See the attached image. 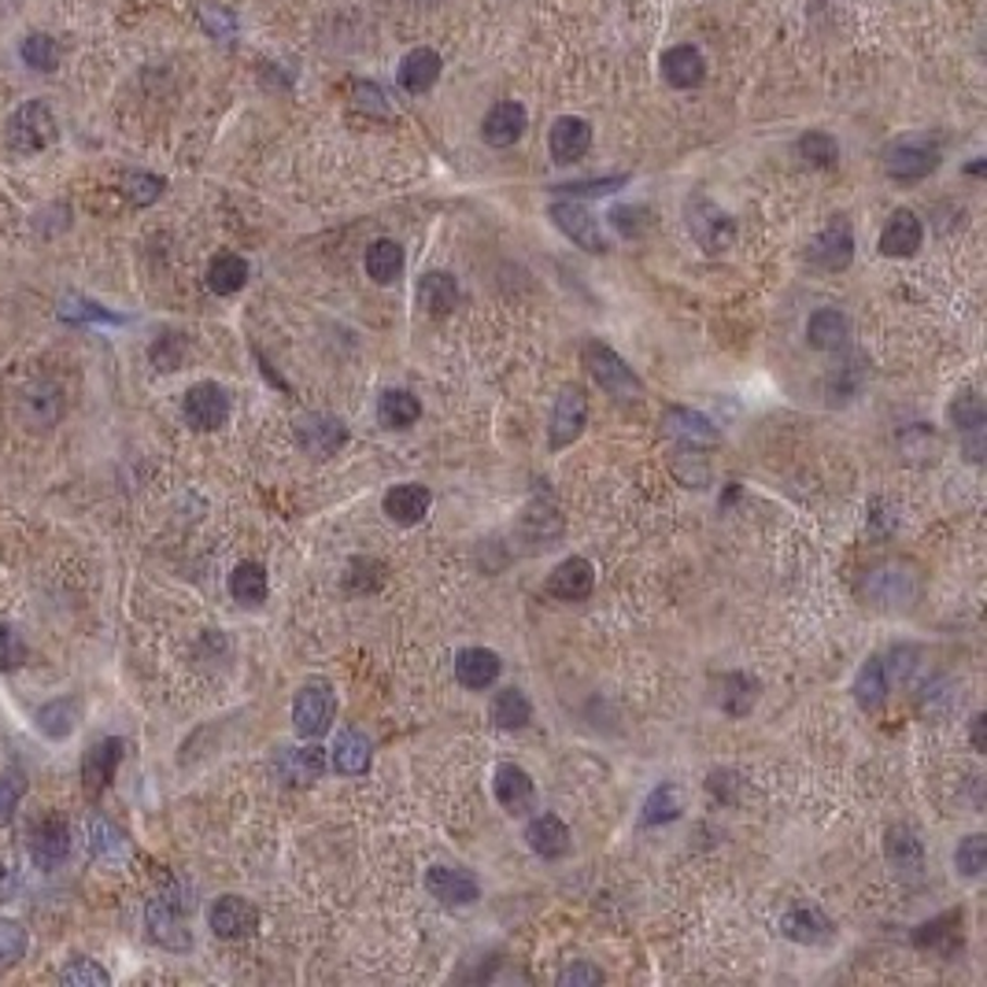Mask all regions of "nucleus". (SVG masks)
<instances>
[{"instance_id":"f257e3e1","label":"nucleus","mask_w":987,"mask_h":987,"mask_svg":"<svg viewBox=\"0 0 987 987\" xmlns=\"http://www.w3.org/2000/svg\"><path fill=\"white\" fill-rule=\"evenodd\" d=\"M193 910V899L185 896V888L178 880L171 884L166 891H160L152 902H148V936L156 939L166 951H189V928H185V914Z\"/></svg>"},{"instance_id":"f03ea898","label":"nucleus","mask_w":987,"mask_h":987,"mask_svg":"<svg viewBox=\"0 0 987 987\" xmlns=\"http://www.w3.org/2000/svg\"><path fill=\"white\" fill-rule=\"evenodd\" d=\"M4 137L18 156H37L60 141V123H55L52 108L45 104V100H30V104L12 111V119H8V126H4Z\"/></svg>"},{"instance_id":"7ed1b4c3","label":"nucleus","mask_w":987,"mask_h":987,"mask_svg":"<svg viewBox=\"0 0 987 987\" xmlns=\"http://www.w3.org/2000/svg\"><path fill=\"white\" fill-rule=\"evenodd\" d=\"M939 166V141L925 134H910L899 137L884 148V171H888L891 182H921L928 178Z\"/></svg>"},{"instance_id":"20e7f679","label":"nucleus","mask_w":987,"mask_h":987,"mask_svg":"<svg viewBox=\"0 0 987 987\" xmlns=\"http://www.w3.org/2000/svg\"><path fill=\"white\" fill-rule=\"evenodd\" d=\"M581 359H584V367H589V374H592V381L600 388H607L610 396H621V399H637L640 393H644V385H640V378L632 374V367L626 359L618 356V351L610 348V344H603V341H589L584 344V351H581Z\"/></svg>"},{"instance_id":"39448f33","label":"nucleus","mask_w":987,"mask_h":987,"mask_svg":"<svg viewBox=\"0 0 987 987\" xmlns=\"http://www.w3.org/2000/svg\"><path fill=\"white\" fill-rule=\"evenodd\" d=\"M337 718V695L330 681H307L293 700V725L304 740H319Z\"/></svg>"},{"instance_id":"423d86ee","label":"nucleus","mask_w":987,"mask_h":987,"mask_svg":"<svg viewBox=\"0 0 987 987\" xmlns=\"http://www.w3.org/2000/svg\"><path fill=\"white\" fill-rule=\"evenodd\" d=\"M552 222L573 240L577 248L592 251V256H603V251H607V237H603V230H600V219H595L584 203L555 200L552 203Z\"/></svg>"},{"instance_id":"0eeeda50","label":"nucleus","mask_w":987,"mask_h":987,"mask_svg":"<svg viewBox=\"0 0 987 987\" xmlns=\"http://www.w3.org/2000/svg\"><path fill=\"white\" fill-rule=\"evenodd\" d=\"M182 415L193 430H219L230 422V396L215 381H200L182 399Z\"/></svg>"},{"instance_id":"6e6552de","label":"nucleus","mask_w":987,"mask_h":987,"mask_svg":"<svg viewBox=\"0 0 987 987\" xmlns=\"http://www.w3.org/2000/svg\"><path fill=\"white\" fill-rule=\"evenodd\" d=\"M688 230H692V237L700 240L706 251H721L732 245V237H737V222H732L718 203L695 197L688 200Z\"/></svg>"},{"instance_id":"1a4fd4ad","label":"nucleus","mask_w":987,"mask_h":987,"mask_svg":"<svg viewBox=\"0 0 987 987\" xmlns=\"http://www.w3.org/2000/svg\"><path fill=\"white\" fill-rule=\"evenodd\" d=\"M810 263L822 270H847L854 259V230L847 219H832L828 226L810 240Z\"/></svg>"},{"instance_id":"9d476101","label":"nucleus","mask_w":987,"mask_h":987,"mask_svg":"<svg viewBox=\"0 0 987 987\" xmlns=\"http://www.w3.org/2000/svg\"><path fill=\"white\" fill-rule=\"evenodd\" d=\"M208 925L219 939H248L259 928V910L240 896H222L211 902Z\"/></svg>"},{"instance_id":"9b49d317","label":"nucleus","mask_w":987,"mask_h":987,"mask_svg":"<svg viewBox=\"0 0 987 987\" xmlns=\"http://www.w3.org/2000/svg\"><path fill=\"white\" fill-rule=\"evenodd\" d=\"M584 422H589V399H584L581 388H563L555 399V411H552V448H566L581 436Z\"/></svg>"},{"instance_id":"f8f14e48","label":"nucleus","mask_w":987,"mask_h":987,"mask_svg":"<svg viewBox=\"0 0 987 987\" xmlns=\"http://www.w3.org/2000/svg\"><path fill=\"white\" fill-rule=\"evenodd\" d=\"M71 851V828L60 817H41L30 828V859L41 865V869H55Z\"/></svg>"},{"instance_id":"ddd939ff","label":"nucleus","mask_w":987,"mask_h":987,"mask_svg":"<svg viewBox=\"0 0 987 987\" xmlns=\"http://www.w3.org/2000/svg\"><path fill=\"white\" fill-rule=\"evenodd\" d=\"M119 762H123V740L119 737H108V740H100V743H92L89 748V754L82 758V785H86V791L92 799H97L100 791L115 780Z\"/></svg>"},{"instance_id":"4468645a","label":"nucleus","mask_w":987,"mask_h":987,"mask_svg":"<svg viewBox=\"0 0 987 987\" xmlns=\"http://www.w3.org/2000/svg\"><path fill=\"white\" fill-rule=\"evenodd\" d=\"M962 921H965L962 910H947V914L925 921L914 933V947L917 951H936L943 958H954L962 951Z\"/></svg>"},{"instance_id":"2eb2a0df","label":"nucleus","mask_w":987,"mask_h":987,"mask_svg":"<svg viewBox=\"0 0 987 987\" xmlns=\"http://www.w3.org/2000/svg\"><path fill=\"white\" fill-rule=\"evenodd\" d=\"M425 891H430L433 899L448 902V906H467V902H478V896H481L478 880H473L467 869H452V865H433V869H425Z\"/></svg>"},{"instance_id":"dca6fc26","label":"nucleus","mask_w":987,"mask_h":987,"mask_svg":"<svg viewBox=\"0 0 987 987\" xmlns=\"http://www.w3.org/2000/svg\"><path fill=\"white\" fill-rule=\"evenodd\" d=\"M492 791H496L499 806L507 810V814H526V810H533V799H536L533 777H529L521 766H515V762H503V766H496Z\"/></svg>"},{"instance_id":"f3484780","label":"nucleus","mask_w":987,"mask_h":987,"mask_svg":"<svg viewBox=\"0 0 987 987\" xmlns=\"http://www.w3.org/2000/svg\"><path fill=\"white\" fill-rule=\"evenodd\" d=\"M547 145H552L555 163L570 166L592 148V126L577 115H563V119H555L552 134H547Z\"/></svg>"},{"instance_id":"a211bd4d","label":"nucleus","mask_w":987,"mask_h":987,"mask_svg":"<svg viewBox=\"0 0 987 987\" xmlns=\"http://www.w3.org/2000/svg\"><path fill=\"white\" fill-rule=\"evenodd\" d=\"M921 240H925V226H921V219L906 208L896 211V215L884 222V230H880V251L884 256H891V259L914 256V251L921 248Z\"/></svg>"},{"instance_id":"6ab92c4d","label":"nucleus","mask_w":987,"mask_h":987,"mask_svg":"<svg viewBox=\"0 0 987 987\" xmlns=\"http://www.w3.org/2000/svg\"><path fill=\"white\" fill-rule=\"evenodd\" d=\"M592 584H595V570H592L589 558H581V555L558 563L552 570V577H547V592H552L555 600H566V603L584 600V595L592 592Z\"/></svg>"},{"instance_id":"aec40b11","label":"nucleus","mask_w":987,"mask_h":987,"mask_svg":"<svg viewBox=\"0 0 987 987\" xmlns=\"http://www.w3.org/2000/svg\"><path fill=\"white\" fill-rule=\"evenodd\" d=\"M663 433L677 436L681 444H692V448H711L718 444V430L714 422L700 411H688V407H669L663 415Z\"/></svg>"},{"instance_id":"412c9836","label":"nucleus","mask_w":987,"mask_h":987,"mask_svg":"<svg viewBox=\"0 0 987 987\" xmlns=\"http://www.w3.org/2000/svg\"><path fill=\"white\" fill-rule=\"evenodd\" d=\"M499 655L489 647H462L459 655H455V677H459L462 688H470V692H481V688L496 684L499 677Z\"/></svg>"},{"instance_id":"4be33fe9","label":"nucleus","mask_w":987,"mask_h":987,"mask_svg":"<svg viewBox=\"0 0 987 987\" xmlns=\"http://www.w3.org/2000/svg\"><path fill=\"white\" fill-rule=\"evenodd\" d=\"M296 436H300V444L307 452L325 459V455H333L344 441H348V430H344L341 418L307 415V418H300V425H296Z\"/></svg>"},{"instance_id":"5701e85b","label":"nucleus","mask_w":987,"mask_h":987,"mask_svg":"<svg viewBox=\"0 0 987 987\" xmlns=\"http://www.w3.org/2000/svg\"><path fill=\"white\" fill-rule=\"evenodd\" d=\"M526 108L518 104V100H503L485 115V123H481V137L492 145V148H510L518 141L521 134H526Z\"/></svg>"},{"instance_id":"b1692460","label":"nucleus","mask_w":987,"mask_h":987,"mask_svg":"<svg viewBox=\"0 0 987 987\" xmlns=\"http://www.w3.org/2000/svg\"><path fill=\"white\" fill-rule=\"evenodd\" d=\"M663 78H666L674 89H695V86H703L706 63H703L700 49H692V45H674V49H666V52H663Z\"/></svg>"},{"instance_id":"393cba45","label":"nucleus","mask_w":987,"mask_h":987,"mask_svg":"<svg viewBox=\"0 0 987 987\" xmlns=\"http://www.w3.org/2000/svg\"><path fill=\"white\" fill-rule=\"evenodd\" d=\"M430 489L422 485H396L385 492V499H381V507H385V515L396 521V526H415V521H422L430 515Z\"/></svg>"},{"instance_id":"a878e982","label":"nucleus","mask_w":987,"mask_h":987,"mask_svg":"<svg viewBox=\"0 0 987 987\" xmlns=\"http://www.w3.org/2000/svg\"><path fill=\"white\" fill-rule=\"evenodd\" d=\"M526 840L529 851L540 854V859H563L570 851V828L558 822L555 814H540L526 825Z\"/></svg>"},{"instance_id":"bb28decb","label":"nucleus","mask_w":987,"mask_h":987,"mask_svg":"<svg viewBox=\"0 0 987 987\" xmlns=\"http://www.w3.org/2000/svg\"><path fill=\"white\" fill-rule=\"evenodd\" d=\"M951 418L954 425L965 433V448H970V459L980 462L984 459V399L976 393H962L951 404Z\"/></svg>"},{"instance_id":"cd10ccee","label":"nucleus","mask_w":987,"mask_h":987,"mask_svg":"<svg viewBox=\"0 0 987 987\" xmlns=\"http://www.w3.org/2000/svg\"><path fill=\"white\" fill-rule=\"evenodd\" d=\"M884 854H888V862L896 865L899 873H906V877H917V873L925 869V847H921L917 832H914L910 825L888 828V840H884Z\"/></svg>"},{"instance_id":"c85d7f7f","label":"nucleus","mask_w":987,"mask_h":987,"mask_svg":"<svg viewBox=\"0 0 987 987\" xmlns=\"http://www.w3.org/2000/svg\"><path fill=\"white\" fill-rule=\"evenodd\" d=\"M780 933L788 939H795V943L817 947V943H828V939H832V921L814 906H799L780 917Z\"/></svg>"},{"instance_id":"c756f323","label":"nucleus","mask_w":987,"mask_h":987,"mask_svg":"<svg viewBox=\"0 0 987 987\" xmlns=\"http://www.w3.org/2000/svg\"><path fill=\"white\" fill-rule=\"evenodd\" d=\"M399 86L411 89V92H425L436 86V78H441V55L433 49H411L399 60V71H396Z\"/></svg>"},{"instance_id":"7c9ffc66","label":"nucleus","mask_w":987,"mask_h":987,"mask_svg":"<svg viewBox=\"0 0 987 987\" xmlns=\"http://www.w3.org/2000/svg\"><path fill=\"white\" fill-rule=\"evenodd\" d=\"M333 769L344 777H362L370 769V740L359 729H341L333 740Z\"/></svg>"},{"instance_id":"2f4dec72","label":"nucleus","mask_w":987,"mask_h":987,"mask_svg":"<svg viewBox=\"0 0 987 987\" xmlns=\"http://www.w3.org/2000/svg\"><path fill=\"white\" fill-rule=\"evenodd\" d=\"M888 688H891V681H888V669H884V658L873 655L869 663L859 669L851 692H854V700H859L862 711H877V706L888 700Z\"/></svg>"},{"instance_id":"473e14b6","label":"nucleus","mask_w":987,"mask_h":987,"mask_svg":"<svg viewBox=\"0 0 987 987\" xmlns=\"http://www.w3.org/2000/svg\"><path fill=\"white\" fill-rule=\"evenodd\" d=\"M422 418V404L407 393V388H388L385 396L378 399V422L385 430H407Z\"/></svg>"},{"instance_id":"72a5a7b5","label":"nucleus","mask_w":987,"mask_h":987,"mask_svg":"<svg viewBox=\"0 0 987 987\" xmlns=\"http://www.w3.org/2000/svg\"><path fill=\"white\" fill-rule=\"evenodd\" d=\"M758 681H754L751 674H725L721 677V711L732 714V718H748L754 711V703H758Z\"/></svg>"},{"instance_id":"f704fd0d","label":"nucleus","mask_w":987,"mask_h":987,"mask_svg":"<svg viewBox=\"0 0 987 987\" xmlns=\"http://www.w3.org/2000/svg\"><path fill=\"white\" fill-rule=\"evenodd\" d=\"M245 282H248V263L240 256H234V251H222V256L211 259L208 288L215 296H234V293L245 288Z\"/></svg>"},{"instance_id":"c9c22d12","label":"nucleus","mask_w":987,"mask_h":987,"mask_svg":"<svg viewBox=\"0 0 987 987\" xmlns=\"http://www.w3.org/2000/svg\"><path fill=\"white\" fill-rule=\"evenodd\" d=\"M806 337H810L814 348H822V351L843 348V341H847L843 311H836V307H822V311H814L810 314V322H806Z\"/></svg>"},{"instance_id":"e433bc0d","label":"nucleus","mask_w":987,"mask_h":987,"mask_svg":"<svg viewBox=\"0 0 987 987\" xmlns=\"http://www.w3.org/2000/svg\"><path fill=\"white\" fill-rule=\"evenodd\" d=\"M277 769H282L285 780H296V785H307V780H319L325 769V754L319 748H285L277 754Z\"/></svg>"},{"instance_id":"4c0bfd02","label":"nucleus","mask_w":987,"mask_h":987,"mask_svg":"<svg viewBox=\"0 0 987 987\" xmlns=\"http://www.w3.org/2000/svg\"><path fill=\"white\" fill-rule=\"evenodd\" d=\"M367 274L374 277L378 285H393L399 274H404V248L396 240H374L367 248Z\"/></svg>"},{"instance_id":"58836bf2","label":"nucleus","mask_w":987,"mask_h":987,"mask_svg":"<svg viewBox=\"0 0 987 987\" xmlns=\"http://www.w3.org/2000/svg\"><path fill=\"white\" fill-rule=\"evenodd\" d=\"M418 300L430 314H448L455 300H459V285H455L452 274H444V270H433V274H425L422 282H418Z\"/></svg>"},{"instance_id":"ea45409f","label":"nucleus","mask_w":987,"mask_h":987,"mask_svg":"<svg viewBox=\"0 0 987 987\" xmlns=\"http://www.w3.org/2000/svg\"><path fill=\"white\" fill-rule=\"evenodd\" d=\"M684 810V799H681V788L677 785H658L655 791L647 795L644 810H640V825H669L677 822Z\"/></svg>"},{"instance_id":"a19ab883","label":"nucleus","mask_w":987,"mask_h":987,"mask_svg":"<svg viewBox=\"0 0 987 987\" xmlns=\"http://www.w3.org/2000/svg\"><path fill=\"white\" fill-rule=\"evenodd\" d=\"M529 718H533V703H529V695L521 688H503V692H496V700H492V721L499 729H521V725H529Z\"/></svg>"},{"instance_id":"79ce46f5","label":"nucleus","mask_w":987,"mask_h":987,"mask_svg":"<svg viewBox=\"0 0 987 987\" xmlns=\"http://www.w3.org/2000/svg\"><path fill=\"white\" fill-rule=\"evenodd\" d=\"M230 595L245 607H259L267 600V570L259 563H240L230 573Z\"/></svg>"},{"instance_id":"37998d69","label":"nucleus","mask_w":987,"mask_h":987,"mask_svg":"<svg viewBox=\"0 0 987 987\" xmlns=\"http://www.w3.org/2000/svg\"><path fill=\"white\" fill-rule=\"evenodd\" d=\"M74 721H78V703L67 700V695L45 703L41 711H37V729H41L49 740H67L74 732Z\"/></svg>"},{"instance_id":"c03bdc74","label":"nucleus","mask_w":987,"mask_h":987,"mask_svg":"<svg viewBox=\"0 0 987 987\" xmlns=\"http://www.w3.org/2000/svg\"><path fill=\"white\" fill-rule=\"evenodd\" d=\"M18 55H23L26 67L41 71V74H49V71L60 67V45H55V37H49V34L23 37V45H18Z\"/></svg>"},{"instance_id":"a18cd8bd","label":"nucleus","mask_w":987,"mask_h":987,"mask_svg":"<svg viewBox=\"0 0 987 987\" xmlns=\"http://www.w3.org/2000/svg\"><path fill=\"white\" fill-rule=\"evenodd\" d=\"M873 577H880V581H888V589L884 584H877V589H869L877 600L884 603V607H899V603H906V600H914V592H917V581L910 573H902V570H896V566H888V570H877Z\"/></svg>"},{"instance_id":"49530a36","label":"nucleus","mask_w":987,"mask_h":987,"mask_svg":"<svg viewBox=\"0 0 987 987\" xmlns=\"http://www.w3.org/2000/svg\"><path fill=\"white\" fill-rule=\"evenodd\" d=\"M799 156H803L810 166H832L840 160V145H836L828 134H822V129H810V134L799 137Z\"/></svg>"},{"instance_id":"de8ad7c7","label":"nucleus","mask_w":987,"mask_h":987,"mask_svg":"<svg viewBox=\"0 0 987 987\" xmlns=\"http://www.w3.org/2000/svg\"><path fill=\"white\" fill-rule=\"evenodd\" d=\"M89 851L97 854V859L119 862V859L126 854V840H123V832H119L115 825L92 822V825H89Z\"/></svg>"},{"instance_id":"09e8293b","label":"nucleus","mask_w":987,"mask_h":987,"mask_svg":"<svg viewBox=\"0 0 987 987\" xmlns=\"http://www.w3.org/2000/svg\"><path fill=\"white\" fill-rule=\"evenodd\" d=\"M954 865H958V873L962 877H980V873L987 869V836H965L962 843H958V851H954Z\"/></svg>"},{"instance_id":"8fccbe9b","label":"nucleus","mask_w":987,"mask_h":987,"mask_svg":"<svg viewBox=\"0 0 987 987\" xmlns=\"http://www.w3.org/2000/svg\"><path fill=\"white\" fill-rule=\"evenodd\" d=\"M60 984H71V987H108L111 976L100 970L97 962H89V958H78V962L67 965V970H60Z\"/></svg>"},{"instance_id":"3c124183","label":"nucleus","mask_w":987,"mask_h":987,"mask_svg":"<svg viewBox=\"0 0 987 987\" xmlns=\"http://www.w3.org/2000/svg\"><path fill=\"white\" fill-rule=\"evenodd\" d=\"M123 189H126V197L137 203V208H148L152 200H160V193H163V178H156V174H126V182H123Z\"/></svg>"},{"instance_id":"603ef678","label":"nucleus","mask_w":987,"mask_h":987,"mask_svg":"<svg viewBox=\"0 0 987 987\" xmlns=\"http://www.w3.org/2000/svg\"><path fill=\"white\" fill-rule=\"evenodd\" d=\"M26 954V933L15 921H0V965H12Z\"/></svg>"},{"instance_id":"864d4df0","label":"nucleus","mask_w":987,"mask_h":987,"mask_svg":"<svg viewBox=\"0 0 987 987\" xmlns=\"http://www.w3.org/2000/svg\"><path fill=\"white\" fill-rule=\"evenodd\" d=\"M610 226L621 230L626 237H640L651 226V215H647V208H614Z\"/></svg>"},{"instance_id":"5fc2aeb1","label":"nucleus","mask_w":987,"mask_h":987,"mask_svg":"<svg viewBox=\"0 0 987 987\" xmlns=\"http://www.w3.org/2000/svg\"><path fill=\"white\" fill-rule=\"evenodd\" d=\"M626 185V174H614V178H595V182H573V185H555V193H566V197H603V193H614Z\"/></svg>"},{"instance_id":"6e6d98bb","label":"nucleus","mask_w":987,"mask_h":987,"mask_svg":"<svg viewBox=\"0 0 987 987\" xmlns=\"http://www.w3.org/2000/svg\"><path fill=\"white\" fill-rule=\"evenodd\" d=\"M18 799H23V777H18V773L12 769V773H4V777H0V822H12Z\"/></svg>"},{"instance_id":"4d7b16f0","label":"nucleus","mask_w":987,"mask_h":987,"mask_svg":"<svg viewBox=\"0 0 987 987\" xmlns=\"http://www.w3.org/2000/svg\"><path fill=\"white\" fill-rule=\"evenodd\" d=\"M18 663H23V640H18V632L12 629V626H4L0 621V669H15Z\"/></svg>"},{"instance_id":"13d9d810","label":"nucleus","mask_w":987,"mask_h":987,"mask_svg":"<svg viewBox=\"0 0 987 987\" xmlns=\"http://www.w3.org/2000/svg\"><path fill=\"white\" fill-rule=\"evenodd\" d=\"M555 984L558 987H595V984H603V973L595 970V965L577 962V965H566V970L558 973Z\"/></svg>"},{"instance_id":"bf43d9fd","label":"nucleus","mask_w":987,"mask_h":987,"mask_svg":"<svg viewBox=\"0 0 987 987\" xmlns=\"http://www.w3.org/2000/svg\"><path fill=\"white\" fill-rule=\"evenodd\" d=\"M12 891H15V877H12V869H8V865L0 862V902L12 899Z\"/></svg>"},{"instance_id":"052dcab7","label":"nucleus","mask_w":987,"mask_h":987,"mask_svg":"<svg viewBox=\"0 0 987 987\" xmlns=\"http://www.w3.org/2000/svg\"><path fill=\"white\" fill-rule=\"evenodd\" d=\"M984 721H987L984 714H976V718H973V748H976V751H987V743H984Z\"/></svg>"}]
</instances>
